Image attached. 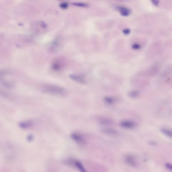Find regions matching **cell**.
Returning <instances> with one entry per match:
<instances>
[{"instance_id":"30bf717a","label":"cell","mask_w":172,"mask_h":172,"mask_svg":"<svg viewBox=\"0 0 172 172\" xmlns=\"http://www.w3.org/2000/svg\"><path fill=\"white\" fill-rule=\"evenodd\" d=\"M105 131L106 133L110 134V135H116L117 133V131L114 130H111V129H106Z\"/></svg>"},{"instance_id":"7a4b0ae2","label":"cell","mask_w":172,"mask_h":172,"mask_svg":"<svg viewBox=\"0 0 172 172\" xmlns=\"http://www.w3.org/2000/svg\"><path fill=\"white\" fill-rule=\"evenodd\" d=\"M86 164L88 168L92 172H107V170L106 167L101 165L100 163L92 161H88Z\"/></svg>"},{"instance_id":"8fae6325","label":"cell","mask_w":172,"mask_h":172,"mask_svg":"<svg viewBox=\"0 0 172 172\" xmlns=\"http://www.w3.org/2000/svg\"><path fill=\"white\" fill-rule=\"evenodd\" d=\"M166 166H167L168 169H170V170L172 171V165L170 164V163H167V165H166Z\"/></svg>"},{"instance_id":"8992f818","label":"cell","mask_w":172,"mask_h":172,"mask_svg":"<svg viewBox=\"0 0 172 172\" xmlns=\"http://www.w3.org/2000/svg\"><path fill=\"white\" fill-rule=\"evenodd\" d=\"M72 163L73 165H75V167H76L77 169H78V170L81 172H87L85 168L83 166L82 163L80 162L77 160H73L72 162Z\"/></svg>"},{"instance_id":"ba28073f","label":"cell","mask_w":172,"mask_h":172,"mask_svg":"<svg viewBox=\"0 0 172 172\" xmlns=\"http://www.w3.org/2000/svg\"><path fill=\"white\" fill-rule=\"evenodd\" d=\"M118 10L123 15L127 16L130 13V11L126 8L123 7H118Z\"/></svg>"},{"instance_id":"3957f363","label":"cell","mask_w":172,"mask_h":172,"mask_svg":"<svg viewBox=\"0 0 172 172\" xmlns=\"http://www.w3.org/2000/svg\"><path fill=\"white\" fill-rule=\"evenodd\" d=\"M71 137L72 139L77 143L83 145L85 143V140L83 136H82V134L78 133H73V134H72Z\"/></svg>"},{"instance_id":"277c9868","label":"cell","mask_w":172,"mask_h":172,"mask_svg":"<svg viewBox=\"0 0 172 172\" xmlns=\"http://www.w3.org/2000/svg\"><path fill=\"white\" fill-rule=\"evenodd\" d=\"M125 162L128 165L135 166L136 165V161L135 157L131 155H127L125 158Z\"/></svg>"},{"instance_id":"52a82bcc","label":"cell","mask_w":172,"mask_h":172,"mask_svg":"<svg viewBox=\"0 0 172 172\" xmlns=\"http://www.w3.org/2000/svg\"><path fill=\"white\" fill-rule=\"evenodd\" d=\"M71 77L72 78L73 80L78 81V82L82 83H83L86 81L85 77L80 75H72Z\"/></svg>"},{"instance_id":"5b68a950","label":"cell","mask_w":172,"mask_h":172,"mask_svg":"<svg viewBox=\"0 0 172 172\" xmlns=\"http://www.w3.org/2000/svg\"><path fill=\"white\" fill-rule=\"evenodd\" d=\"M121 127L126 129H133L135 127V123L130 121H123L120 123Z\"/></svg>"},{"instance_id":"6da1fadb","label":"cell","mask_w":172,"mask_h":172,"mask_svg":"<svg viewBox=\"0 0 172 172\" xmlns=\"http://www.w3.org/2000/svg\"><path fill=\"white\" fill-rule=\"evenodd\" d=\"M43 90L46 93L52 95H63L66 93L64 88L54 85H45L43 86Z\"/></svg>"},{"instance_id":"9c48e42d","label":"cell","mask_w":172,"mask_h":172,"mask_svg":"<svg viewBox=\"0 0 172 172\" xmlns=\"http://www.w3.org/2000/svg\"><path fill=\"white\" fill-rule=\"evenodd\" d=\"M162 132L164 134L166 135L167 136L172 138V130L164 128V129H162Z\"/></svg>"}]
</instances>
